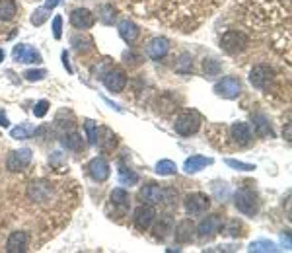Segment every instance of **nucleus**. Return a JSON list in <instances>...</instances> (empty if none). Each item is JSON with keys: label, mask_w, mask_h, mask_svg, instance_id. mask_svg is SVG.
Masks as SVG:
<instances>
[{"label": "nucleus", "mask_w": 292, "mask_h": 253, "mask_svg": "<svg viewBox=\"0 0 292 253\" xmlns=\"http://www.w3.org/2000/svg\"><path fill=\"white\" fill-rule=\"evenodd\" d=\"M234 204L236 208L245 216H255L259 213V201H257V195L249 191V189H240L234 195Z\"/></svg>", "instance_id": "nucleus-1"}, {"label": "nucleus", "mask_w": 292, "mask_h": 253, "mask_svg": "<svg viewBox=\"0 0 292 253\" xmlns=\"http://www.w3.org/2000/svg\"><path fill=\"white\" fill-rule=\"evenodd\" d=\"M199 126H201V117H199V113H195V111H185V113H181V115L175 119L174 123L175 133L181 136L195 135L199 131Z\"/></svg>", "instance_id": "nucleus-2"}, {"label": "nucleus", "mask_w": 292, "mask_h": 253, "mask_svg": "<svg viewBox=\"0 0 292 253\" xmlns=\"http://www.w3.org/2000/svg\"><path fill=\"white\" fill-rule=\"evenodd\" d=\"M220 47L228 53V55H238L245 51L247 47V37L243 35L242 31H226L220 39Z\"/></svg>", "instance_id": "nucleus-3"}, {"label": "nucleus", "mask_w": 292, "mask_h": 253, "mask_svg": "<svg viewBox=\"0 0 292 253\" xmlns=\"http://www.w3.org/2000/svg\"><path fill=\"white\" fill-rule=\"evenodd\" d=\"M240 92H242V82L234 76L222 78V80L214 86V94L224 97V99H234V97L240 96Z\"/></svg>", "instance_id": "nucleus-4"}, {"label": "nucleus", "mask_w": 292, "mask_h": 253, "mask_svg": "<svg viewBox=\"0 0 292 253\" xmlns=\"http://www.w3.org/2000/svg\"><path fill=\"white\" fill-rule=\"evenodd\" d=\"M273 78H275V70L269 65H257L249 72V82L257 90H265L273 82Z\"/></svg>", "instance_id": "nucleus-5"}, {"label": "nucleus", "mask_w": 292, "mask_h": 253, "mask_svg": "<svg viewBox=\"0 0 292 253\" xmlns=\"http://www.w3.org/2000/svg\"><path fill=\"white\" fill-rule=\"evenodd\" d=\"M31 164V150L29 148H19L10 152L6 158V167L10 172H24Z\"/></svg>", "instance_id": "nucleus-6"}, {"label": "nucleus", "mask_w": 292, "mask_h": 253, "mask_svg": "<svg viewBox=\"0 0 292 253\" xmlns=\"http://www.w3.org/2000/svg\"><path fill=\"white\" fill-rule=\"evenodd\" d=\"M220 228H222V220H220V216L218 214H211V216H206L201 220V224L195 228L197 234H199V238H203V240H211L214 234L220 232Z\"/></svg>", "instance_id": "nucleus-7"}, {"label": "nucleus", "mask_w": 292, "mask_h": 253, "mask_svg": "<svg viewBox=\"0 0 292 253\" xmlns=\"http://www.w3.org/2000/svg\"><path fill=\"white\" fill-rule=\"evenodd\" d=\"M185 210L187 214H203L211 206V199L203 193H191L185 197Z\"/></svg>", "instance_id": "nucleus-8"}, {"label": "nucleus", "mask_w": 292, "mask_h": 253, "mask_svg": "<svg viewBox=\"0 0 292 253\" xmlns=\"http://www.w3.org/2000/svg\"><path fill=\"white\" fill-rule=\"evenodd\" d=\"M103 86H106L109 92H113V94H119V92H123V90H125V86H127L125 72H123L121 68L107 70L106 74H103Z\"/></svg>", "instance_id": "nucleus-9"}, {"label": "nucleus", "mask_w": 292, "mask_h": 253, "mask_svg": "<svg viewBox=\"0 0 292 253\" xmlns=\"http://www.w3.org/2000/svg\"><path fill=\"white\" fill-rule=\"evenodd\" d=\"M164 197H165V189L164 187H160V185H146L140 189V199H142V203L144 204H164Z\"/></svg>", "instance_id": "nucleus-10"}, {"label": "nucleus", "mask_w": 292, "mask_h": 253, "mask_svg": "<svg viewBox=\"0 0 292 253\" xmlns=\"http://www.w3.org/2000/svg\"><path fill=\"white\" fill-rule=\"evenodd\" d=\"M156 218V210L152 204H142L135 210V226L138 230H148Z\"/></svg>", "instance_id": "nucleus-11"}, {"label": "nucleus", "mask_w": 292, "mask_h": 253, "mask_svg": "<svg viewBox=\"0 0 292 253\" xmlns=\"http://www.w3.org/2000/svg\"><path fill=\"white\" fill-rule=\"evenodd\" d=\"M70 24L76 29H90L96 24V16L88 8H76L70 12Z\"/></svg>", "instance_id": "nucleus-12"}, {"label": "nucleus", "mask_w": 292, "mask_h": 253, "mask_svg": "<svg viewBox=\"0 0 292 253\" xmlns=\"http://www.w3.org/2000/svg\"><path fill=\"white\" fill-rule=\"evenodd\" d=\"M88 174H90V177L94 181L101 183V181H106L109 177V164L103 158H92L90 164H88Z\"/></svg>", "instance_id": "nucleus-13"}, {"label": "nucleus", "mask_w": 292, "mask_h": 253, "mask_svg": "<svg viewBox=\"0 0 292 253\" xmlns=\"http://www.w3.org/2000/svg\"><path fill=\"white\" fill-rule=\"evenodd\" d=\"M12 55H14V60H18V62H41V53L26 43L16 45Z\"/></svg>", "instance_id": "nucleus-14"}, {"label": "nucleus", "mask_w": 292, "mask_h": 253, "mask_svg": "<svg viewBox=\"0 0 292 253\" xmlns=\"http://www.w3.org/2000/svg\"><path fill=\"white\" fill-rule=\"evenodd\" d=\"M28 197L31 201L45 203L49 197H51V185H49L47 181H33V183H29Z\"/></svg>", "instance_id": "nucleus-15"}, {"label": "nucleus", "mask_w": 292, "mask_h": 253, "mask_svg": "<svg viewBox=\"0 0 292 253\" xmlns=\"http://www.w3.org/2000/svg\"><path fill=\"white\" fill-rule=\"evenodd\" d=\"M168 51H170V41L165 37H154L150 43H148V47H146L148 57L154 58V60L164 58L165 55H168Z\"/></svg>", "instance_id": "nucleus-16"}, {"label": "nucleus", "mask_w": 292, "mask_h": 253, "mask_svg": "<svg viewBox=\"0 0 292 253\" xmlns=\"http://www.w3.org/2000/svg\"><path fill=\"white\" fill-rule=\"evenodd\" d=\"M28 249V234L26 232H12L6 242L8 253H24Z\"/></svg>", "instance_id": "nucleus-17"}, {"label": "nucleus", "mask_w": 292, "mask_h": 253, "mask_svg": "<svg viewBox=\"0 0 292 253\" xmlns=\"http://www.w3.org/2000/svg\"><path fill=\"white\" fill-rule=\"evenodd\" d=\"M175 236V242L177 243H187L193 240L195 236V224L191 220H181V222L175 226V230H172Z\"/></svg>", "instance_id": "nucleus-18"}, {"label": "nucleus", "mask_w": 292, "mask_h": 253, "mask_svg": "<svg viewBox=\"0 0 292 253\" xmlns=\"http://www.w3.org/2000/svg\"><path fill=\"white\" fill-rule=\"evenodd\" d=\"M232 138L236 144L240 146H245L252 142V129L247 123H242V121H238V123H234L232 125Z\"/></svg>", "instance_id": "nucleus-19"}, {"label": "nucleus", "mask_w": 292, "mask_h": 253, "mask_svg": "<svg viewBox=\"0 0 292 253\" xmlns=\"http://www.w3.org/2000/svg\"><path fill=\"white\" fill-rule=\"evenodd\" d=\"M119 35L121 39L125 41V43H135L138 35H140V29L136 26L135 22H131V19H123V22H119Z\"/></svg>", "instance_id": "nucleus-20"}, {"label": "nucleus", "mask_w": 292, "mask_h": 253, "mask_svg": "<svg viewBox=\"0 0 292 253\" xmlns=\"http://www.w3.org/2000/svg\"><path fill=\"white\" fill-rule=\"evenodd\" d=\"M213 164V160L211 158H204V156H191V158H187L185 160V172L187 174H197V172H201L203 167Z\"/></svg>", "instance_id": "nucleus-21"}, {"label": "nucleus", "mask_w": 292, "mask_h": 253, "mask_svg": "<svg viewBox=\"0 0 292 253\" xmlns=\"http://www.w3.org/2000/svg\"><path fill=\"white\" fill-rule=\"evenodd\" d=\"M174 230V218L170 216V214H164V216H160V220L156 222L154 226V236L158 240H164L168 234Z\"/></svg>", "instance_id": "nucleus-22"}, {"label": "nucleus", "mask_w": 292, "mask_h": 253, "mask_svg": "<svg viewBox=\"0 0 292 253\" xmlns=\"http://www.w3.org/2000/svg\"><path fill=\"white\" fill-rule=\"evenodd\" d=\"M253 126H255V133L259 136H273V129L269 125V119L261 113L253 115Z\"/></svg>", "instance_id": "nucleus-23"}, {"label": "nucleus", "mask_w": 292, "mask_h": 253, "mask_svg": "<svg viewBox=\"0 0 292 253\" xmlns=\"http://www.w3.org/2000/svg\"><path fill=\"white\" fill-rule=\"evenodd\" d=\"M60 144L65 146L67 150H72V152H76L82 148V136L78 135V133H65V135L60 136Z\"/></svg>", "instance_id": "nucleus-24"}, {"label": "nucleus", "mask_w": 292, "mask_h": 253, "mask_svg": "<svg viewBox=\"0 0 292 253\" xmlns=\"http://www.w3.org/2000/svg\"><path fill=\"white\" fill-rule=\"evenodd\" d=\"M18 6L14 0H0V22H10L16 16Z\"/></svg>", "instance_id": "nucleus-25"}, {"label": "nucleus", "mask_w": 292, "mask_h": 253, "mask_svg": "<svg viewBox=\"0 0 292 253\" xmlns=\"http://www.w3.org/2000/svg\"><path fill=\"white\" fill-rule=\"evenodd\" d=\"M72 45H74V49H76L78 53H88V51H92L94 49V41H92V37H88V35H74L72 37Z\"/></svg>", "instance_id": "nucleus-26"}, {"label": "nucleus", "mask_w": 292, "mask_h": 253, "mask_svg": "<svg viewBox=\"0 0 292 253\" xmlns=\"http://www.w3.org/2000/svg\"><path fill=\"white\" fill-rule=\"evenodd\" d=\"M33 133H35V126L29 125V123H24V125H19V126H14V129L10 131V136L19 140V138H29Z\"/></svg>", "instance_id": "nucleus-27"}, {"label": "nucleus", "mask_w": 292, "mask_h": 253, "mask_svg": "<svg viewBox=\"0 0 292 253\" xmlns=\"http://www.w3.org/2000/svg\"><path fill=\"white\" fill-rule=\"evenodd\" d=\"M111 203L119 206V208H127L129 206V193H127L125 189H121V187H117L111 191Z\"/></svg>", "instance_id": "nucleus-28"}, {"label": "nucleus", "mask_w": 292, "mask_h": 253, "mask_svg": "<svg viewBox=\"0 0 292 253\" xmlns=\"http://www.w3.org/2000/svg\"><path fill=\"white\" fill-rule=\"evenodd\" d=\"M249 251L252 253H275L277 251V245L273 242H267V240H259V242H253L249 245Z\"/></svg>", "instance_id": "nucleus-29"}, {"label": "nucleus", "mask_w": 292, "mask_h": 253, "mask_svg": "<svg viewBox=\"0 0 292 253\" xmlns=\"http://www.w3.org/2000/svg\"><path fill=\"white\" fill-rule=\"evenodd\" d=\"M175 172H177V165L172 160H160L156 164V174L158 175H175Z\"/></svg>", "instance_id": "nucleus-30"}, {"label": "nucleus", "mask_w": 292, "mask_h": 253, "mask_svg": "<svg viewBox=\"0 0 292 253\" xmlns=\"http://www.w3.org/2000/svg\"><path fill=\"white\" fill-rule=\"evenodd\" d=\"M191 68H193V58L189 53H183L181 58H179V62L175 65V72H181V74H187V72H191Z\"/></svg>", "instance_id": "nucleus-31"}, {"label": "nucleus", "mask_w": 292, "mask_h": 253, "mask_svg": "<svg viewBox=\"0 0 292 253\" xmlns=\"http://www.w3.org/2000/svg\"><path fill=\"white\" fill-rule=\"evenodd\" d=\"M203 70H204V74H206V76H216V74H220L222 67H220V62H218V60H214V58H204Z\"/></svg>", "instance_id": "nucleus-32"}, {"label": "nucleus", "mask_w": 292, "mask_h": 253, "mask_svg": "<svg viewBox=\"0 0 292 253\" xmlns=\"http://www.w3.org/2000/svg\"><path fill=\"white\" fill-rule=\"evenodd\" d=\"M101 133L106 135V138H101V136H97V140H96V144H99L101 148H106V150H109V148H113L115 146V135L109 131V129H101Z\"/></svg>", "instance_id": "nucleus-33"}, {"label": "nucleus", "mask_w": 292, "mask_h": 253, "mask_svg": "<svg viewBox=\"0 0 292 253\" xmlns=\"http://www.w3.org/2000/svg\"><path fill=\"white\" fill-rule=\"evenodd\" d=\"M119 181L123 185H135L138 181V175L135 172H131L129 167H123L121 165V170H119Z\"/></svg>", "instance_id": "nucleus-34"}, {"label": "nucleus", "mask_w": 292, "mask_h": 253, "mask_svg": "<svg viewBox=\"0 0 292 253\" xmlns=\"http://www.w3.org/2000/svg\"><path fill=\"white\" fill-rule=\"evenodd\" d=\"M49 19V10L43 6V8H37L33 14H31V24L33 26H43Z\"/></svg>", "instance_id": "nucleus-35"}, {"label": "nucleus", "mask_w": 292, "mask_h": 253, "mask_svg": "<svg viewBox=\"0 0 292 253\" xmlns=\"http://www.w3.org/2000/svg\"><path fill=\"white\" fill-rule=\"evenodd\" d=\"M84 129H86V133H88V142L90 144H96V140H97V125L92 121V119H88L86 123H84Z\"/></svg>", "instance_id": "nucleus-36"}, {"label": "nucleus", "mask_w": 292, "mask_h": 253, "mask_svg": "<svg viewBox=\"0 0 292 253\" xmlns=\"http://www.w3.org/2000/svg\"><path fill=\"white\" fill-rule=\"evenodd\" d=\"M226 164L230 165L232 170H238V172H252V170H255V165L253 164H245V162L232 160V158H228V160H226Z\"/></svg>", "instance_id": "nucleus-37"}, {"label": "nucleus", "mask_w": 292, "mask_h": 253, "mask_svg": "<svg viewBox=\"0 0 292 253\" xmlns=\"http://www.w3.org/2000/svg\"><path fill=\"white\" fill-rule=\"evenodd\" d=\"M24 76H26V80H29V82H39V80H43V78L47 76V70H45V68L26 70V72H24Z\"/></svg>", "instance_id": "nucleus-38"}, {"label": "nucleus", "mask_w": 292, "mask_h": 253, "mask_svg": "<svg viewBox=\"0 0 292 253\" xmlns=\"http://www.w3.org/2000/svg\"><path fill=\"white\" fill-rule=\"evenodd\" d=\"M47 111H49V101H45V99L37 101V103H35V107H33V115L39 117V119L47 115Z\"/></svg>", "instance_id": "nucleus-39"}, {"label": "nucleus", "mask_w": 292, "mask_h": 253, "mask_svg": "<svg viewBox=\"0 0 292 253\" xmlns=\"http://www.w3.org/2000/svg\"><path fill=\"white\" fill-rule=\"evenodd\" d=\"M101 19H103V24H113V19H115V10H113V6H109V4H106L103 8H101Z\"/></svg>", "instance_id": "nucleus-40"}, {"label": "nucleus", "mask_w": 292, "mask_h": 253, "mask_svg": "<svg viewBox=\"0 0 292 253\" xmlns=\"http://www.w3.org/2000/svg\"><path fill=\"white\" fill-rule=\"evenodd\" d=\"M53 35H55V39L62 37V18L60 16H55V19H53Z\"/></svg>", "instance_id": "nucleus-41"}, {"label": "nucleus", "mask_w": 292, "mask_h": 253, "mask_svg": "<svg viewBox=\"0 0 292 253\" xmlns=\"http://www.w3.org/2000/svg\"><path fill=\"white\" fill-rule=\"evenodd\" d=\"M138 60H140V57L138 55H135V53H125V62L129 65H138Z\"/></svg>", "instance_id": "nucleus-42"}, {"label": "nucleus", "mask_w": 292, "mask_h": 253, "mask_svg": "<svg viewBox=\"0 0 292 253\" xmlns=\"http://www.w3.org/2000/svg\"><path fill=\"white\" fill-rule=\"evenodd\" d=\"M226 230H228V234H230V236H238L240 232H236V230H240V224H238V222H230V226H228Z\"/></svg>", "instance_id": "nucleus-43"}, {"label": "nucleus", "mask_w": 292, "mask_h": 253, "mask_svg": "<svg viewBox=\"0 0 292 253\" xmlns=\"http://www.w3.org/2000/svg\"><path fill=\"white\" fill-rule=\"evenodd\" d=\"M60 160H62V154H60V152H55V154L51 156V164L53 165H60Z\"/></svg>", "instance_id": "nucleus-44"}, {"label": "nucleus", "mask_w": 292, "mask_h": 253, "mask_svg": "<svg viewBox=\"0 0 292 253\" xmlns=\"http://www.w3.org/2000/svg\"><path fill=\"white\" fill-rule=\"evenodd\" d=\"M213 251H236V247H234V245H218Z\"/></svg>", "instance_id": "nucleus-45"}, {"label": "nucleus", "mask_w": 292, "mask_h": 253, "mask_svg": "<svg viewBox=\"0 0 292 253\" xmlns=\"http://www.w3.org/2000/svg\"><path fill=\"white\" fill-rule=\"evenodd\" d=\"M62 65H65V68H67L68 72H72V67H70V62H68V53H67V51L62 53Z\"/></svg>", "instance_id": "nucleus-46"}, {"label": "nucleus", "mask_w": 292, "mask_h": 253, "mask_svg": "<svg viewBox=\"0 0 292 253\" xmlns=\"http://www.w3.org/2000/svg\"><path fill=\"white\" fill-rule=\"evenodd\" d=\"M0 126H10L8 117L4 115V111H0Z\"/></svg>", "instance_id": "nucleus-47"}, {"label": "nucleus", "mask_w": 292, "mask_h": 253, "mask_svg": "<svg viewBox=\"0 0 292 253\" xmlns=\"http://www.w3.org/2000/svg\"><path fill=\"white\" fill-rule=\"evenodd\" d=\"M58 4H60V0H47V2H45V8L53 10L55 6H58Z\"/></svg>", "instance_id": "nucleus-48"}, {"label": "nucleus", "mask_w": 292, "mask_h": 253, "mask_svg": "<svg viewBox=\"0 0 292 253\" xmlns=\"http://www.w3.org/2000/svg\"><path fill=\"white\" fill-rule=\"evenodd\" d=\"M2 60H4V51L0 49V62H2Z\"/></svg>", "instance_id": "nucleus-49"}]
</instances>
